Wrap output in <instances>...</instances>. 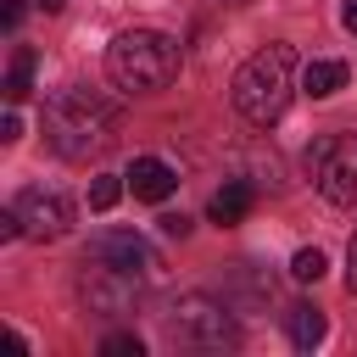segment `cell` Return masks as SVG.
Returning a JSON list of instances; mask_svg holds the SVG:
<instances>
[{"label":"cell","mask_w":357,"mask_h":357,"mask_svg":"<svg viewBox=\"0 0 357 357\" xmlns=\"http://www.w3.org/2000/svg\"><path fill=\"white\" fill-rule=\"evenodd\" d=\"M45 139H50L56 156L89 162V156H100V151L117 139V106H112L100 89H84V84L56 89V95L45 100Z\"/></svg>","instance_id":"cell-1"},{"label":"cell","mask_w":357,"mask_h":357,"mask_svg":"<svg viewBox=\"0 0 357 357\" xmlns=\"http://www.w3.org/2000/svg\"><path fill=\"white\" fill-rule=\"evenodd\" d=\"M106 73L128 95H156L178 78V39H167L156 28H128L106 45Z\"/></svg>","instance_id":"cell-2"},{"label":"cell","mask_w":357,"mask_h":357,"mask_svg":"<svg viewBox=\"0 0 357 357\" xmlns=\"http://www.w3.org/2000/svg\"><path fill=\"white\" fill-rule=\"evenodd\" d=\"M290 67H296V50L290 45H262L240 73H234V106L245 123L257 128H273L290 106Z\"/></svg>","instance_id":"cell-3"},{"label":"cell","mask_w":357,"mask_h":357,"mask_svg":"<svg viewBox=\"0 0 357 357\" xmlns=\"http://www.w3.org/2000/svg\"><path fill=\"white\" fill-rule=\"evenodd\" d=\"M167 340L173 346H190V351H223V346H240V324L223 301L212 296H178L162 318Z\"/></svg>","instance_id":"cell-4"},{"label":"cell","mask_w":357,"mask_h":357,"mask_svg":"<svg viewBox=\"0 0 357 357\" xmlns=\"http://www.w3.org/2000/svg\"><path fill=\"white\" fill-rule=\"evenodd\" d=\"M145 284H151V273H139V268H123V262H106L89 251L78 262V301L89 312H128Z\"/></svg>","instance_id":"cell-5"},{"label":"cell","mask_w":357,"mask_h":357,"mask_svg":"<svg viewBox=\"0 0 357 357\" xmlns=\"http://www.w3.org/2000/svg\"><path fill=\"white\" fill-rule=\"evenodd\" d=\"M307 173L335 206H357V134H329L307 151Z\"/></svg>","instance_id":"cell-6"},{"label":"cell","mask_w":357,"mask_h":357,"mask_svg":"<svg viewBox=\"0 0 357 357\" xmlns=\"http://www.w3.org/2000/svg\"><path fill=\"white\" fill-rule=\"evenodd\" d=\"M17 218H22V234L28 240H61L73 229V201L61 190H45V184H28L17 201Z\"/></svg>","instance_id":"cell-7"},{"label":"cell","mask_w":357,"mask_h":357,"mask_svg":"<svg viewBox=\"0 0 357 357\" xmlns=\"http://www.w3.org/2000/svg\"><path fill=\"white\" fill-rule=\"evenodd\" d=\"M89 257H106V262L139 268V273H151V279H156V268H162V257H156L134 229H106V234H95V240H89Z\"/></svg>","instance_id":"cell-8"},{"label":"cell","mask_w":357,"mask_h":357,"mask_svg":"<svg viewBox=\"0 0 357 357\" xmlns=\"http://www.w3.org/2000/svg\"><path fill=\"white\" fill-rule=\"evenodd\" d=\"M123 178H128V190H134L139 201H167L173 184H178V173H173L167 162H156V156H134V167H128Z\"/></svg>","instance_id":"cell-9"},{"label":"cell","mask_w":357,"mask_h":357,"mask_svg":"<svg viewBox=\"0 0 357 357\" xmlns=\"http://www.w3.org/2000/svg\"><path fill=\"white\" fill-rule=\"evenodd\" d=\"M257 206V190L245 184V178H229L218 195H212V206H206V218L218 223V229H229V223H245V212Z\"/></svg>","instance_id":"cell-10"},{"label":"cell","mask_w":357,"mask_h":357,"mask_svg":"<svg viewBox=\"0 0 357 357\" xmlns=\"http://www.w3.org/2000/svg\"><path fill=\"white\" fill-rule=\"evenodd\" d=\"M33 61H39V56H33V50H28V45H17V50H11V67H6V84H0V89H6V100H11V106H17V100H28V95H33Z\"/></svg>","instance_id":"cell-11"},{"label":"cell","mask_w":357,"mask_h":357,"mask_svg":"<svg viewBox=\"0 0 357 357\" xmlns=\"http://www.w3.org/2000/svg\"><path fill=\"white\" fill-rule=\"evenodd\" d=\"M324 335H329V318H324L318 307H307V301H301V307H290V340H296L301 351H312Z\"/></svg>","instance_id":"cell-12"},{"label":"cell","mask_w":357,"mask_h":357,"mask_svg":"<svg viewBox=\"0 0 357 357\" xmlns=\"http://www.w3.org/2000/svg\"><path fill=\"white\" fill-rule=\"evenodd\" d=\"M301 89H307L312 100H324V95L346 89V67H340V61H312V67L301 73Z\"/></svg>","instance_id":"cell-13"},{"label":"cell","mask_w":357,"mask_h":357,"mask_svg":"<svg viewBox=\"0 0 357 357\" xmlns=\"http://www.w3.org/2000/svg\"><path fill=\"white\" fill-rule=\"evenodd\" d=\"M324 268H329V262H324V251H318V245H301V251L290 257V279H296V284H318V279H324Z\"/></svg>","instance_id":"cell-14"},{"label":"cell","mask_w":357,"mask_h":357,"mask_svg":"<svg viewBox=\"0 0 357 357\" xmlns=\"http://www.w3.org/2000/svg\"><path fill=\"white\" fill-rule=\"evenodd\" d=\"M123 184H128V178H117V173H95V184H89V212H112L117 195H123Z\"/></svg>","instance_id":"cell-15"},{"label":"cell","mask_w":357,"mask_h":357,"mask_svg":"<svg viewBox=\"0 0 357 357\" xmlns=\"http://www.w3.org/2000/svg\"><path fill=\"white\" fill-rule=\"evenodd\" d=\"M100 351H106V357H145L139 335H106V340H100Z\"/></svg>","instance_id":"cell-16"},{"label":"cell","mask_w":357,"mask_h":357,"mask_svg":"<svg viewBox=\"0 0 357 357\" xmlns=\"http://www.w3.org/2000/svg\"><path fill=\"white\" fill-rule=\"evenodd\" d=\"M156 223H162V234H173V240H184V234H190V218H184V212H162Z\"/></svg>","instance_id":"cell-17"},{"label":"cell","mask_w":357,"mask_h":357,"mask_svg":"<svg viewBox=\"0 0 357 357\" xmlns=\"http://www.w3.org/2000/svg\"><path fill=\"white\" fill-rule=\"evenodd\" d=\"M0 139H6V145H11V139H22V123H17V112H6V117H0Z\"/></svg>","instance_id":"cell-18"},{"label":"cell","mask_w":357,"mask_h":357,"mask_svg":"<svg viewBox=\"0 0 357 357\" xmlns=\"http://www.w3.org/2000/svg\"><path fill=\"white\" fill-rule=\"evenodd\" d=\"M346 284L357 290V234H351V245H346Z\"/></svg>","instance_id":"cell-19"},{"label":"cell","mask_w":357,"mask_h":357,"mask_svg":"<svg viewBox=\"0 0 357 357\" xmlns=\"http://www.w3.org/2000/svg\"><path fill=\"white\" fill-rule=\"evenodd\" d=\"M22 11H28L22 0H6V28H17V22H22Z\"/></svg>","instance_id":"cell-20"},{"label":"cell","mask_w":357,"mask_h":357,"mask_svg":"<svg viewBox=\"0 0 357 357\" xmlns=\"http://www.w3.org/2000/svg\"><path fill=\"white\" fill-rule=\"evenodd\" d=\"M340 22H346V33H357V0H346V6H340Z\"/></svg>","instance_id":"cell-21"},{"label":"cell","mask_w":357,"mask_h":357,"mask_svg":"<svg viewBox=\"0 0 357 357\" xmlns=\"http://www.w3.org/2000/svg\"><path fill=\"white\" fill-rule=\"evenodd\" d=\"M39 6H45V11H61V6H67V0H39Z\"/></svg>","instance_id":"cell-22"}]
</instances>
